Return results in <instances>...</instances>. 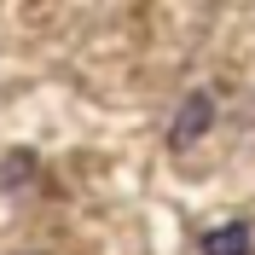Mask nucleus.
I'll return each mask as SVG.
<instances>
[{
	"mask_svg": "<svg viewBox=\"0 0 255 255\" xmlns=\"http://www.w3.org/2000/svg\"><path fill=\"white\" fill-rule=\"evenodd\" d=\"M209 116H215L209 93H191L186 105H180V116H174V133H168V139H174V145H191V139H197V133L209 128Z\"/></svg>",
	"mask_w": 255,
	"mask_h": 255,
	"instance_id": "nucleus-1",
	"label": "nucleus"
},
{
	"mask_svg": "<svg viewBox=\"0 0 255 255\" xmlns=\"http://www.w3.org/2000/svg\"><path fill=\"white\" fill-rule=\"evenodd\" d=\"M203 255H250V226H215V232H203Z\"/></svg>",
	"mask_w": 255,
	"mask_h": 255,
	"instance_id": "nucleus-2",
	"label": "nucleus"
}]
</instances>
